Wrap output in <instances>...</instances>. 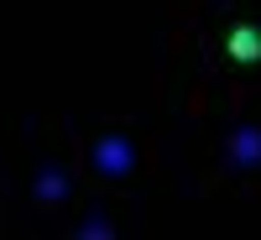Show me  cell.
<instances>
[{"label": "cell", "instance_id": "6da1fadb", "mask_svg": "<svg viewBox=\"0 0 261 240\" xmlns=\"http://www.w3.org/2000/svg\"><path fill=\"white\" fill-rule=\"evenodd\" d=\"M94 162H99L105 172H115V178H120V172H130V146H125L120 136H105L99 151H94Z\"/></svg>", "mask_w": 261, "mask_h": 240}, {"label": "cell", "instance_id": "7a4b0ae2", "mask_svg": "<svg viewBox=\"0 0 261 240\" xmlns=\"http://www.w3.org/2000/svg\"><path fill=\"white\" fill-rule=\"evenodd\" d=\"M225 47H230L235 63H256V58H261V32H256V26H235Z\"/></svg>", "mask_w": 261, "mask_h": 240}, {"label": "cell", "instance_id": "3957f363", "mask_svg": "<svg viewBox=\"0 0 261 240\" xmlns=\"http://www.w3.org/2000/svg\"><path fill=\"white\" fill-rule=\"evenodd\" d=\"M256 157H261V130H241V136H235V162L251 167Z\"/></svg>", "mask_w": 261, "mask_h": 240}]
</instances>
